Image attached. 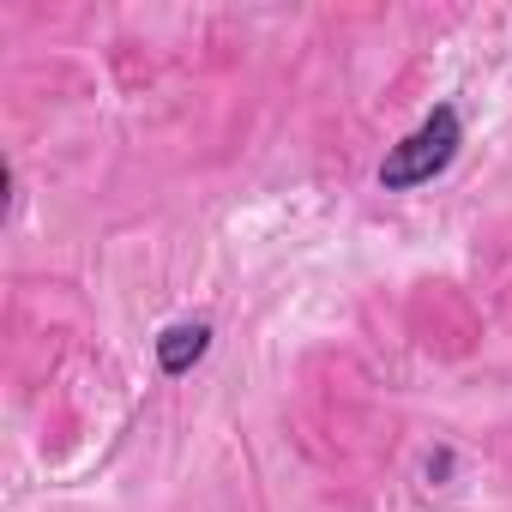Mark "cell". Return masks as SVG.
<instances>
[{"label": "cell", "mask_w": 512, "mask_h": 512, "mask_svg": "<svg viewBox=\"0 0 512 512\" xmlns=\"http://www.w3.org/2000/svg\"><path fill=\"white\" fill-rule=\"evenodd\" d=\"M458 145H464V127H458V109L452 103H440L410 139H398L392 151H386V163H380V187H392V193H404V187H422V181H434L452 157H458Z\"/></svg>", "instance_id": "6da1fadb"}, {"label": "cell", "mask_w": 512, "mask_h": 512, "mask_svg": "<svg viewBox=\"0 0 512 512\" xmlns=\"http://www.w3.org/2000/svg\"><path fill=\"white\" fill-rule=\"evenodd\" d=\"M205 350H211V326H205V320H193V326H169V332L157 338V368H163V374H187Z\"/></svg>", "instance_id": "7a4b0ae2"}]
</instances>
